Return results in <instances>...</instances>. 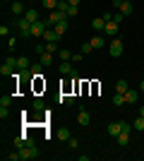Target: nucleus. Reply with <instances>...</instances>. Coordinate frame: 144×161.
<instances>
[{
  "mask_svg": "<svg viewBox=\"0 0 144 161\" xmlns=\"http://www.w3.org/2000/svg\"><path fill=\"white\" fill-rule=\"evenodd\" d=\"M123 51H125L123 41L118 39V36H113V39H110V43H108V53L113 55V58H120V55H123Z\"/></svg>",
  "mask_w": 144,
  "mask_h": 161,
  "instance_id": "f257e3e1",
  "label": "nucleus"
},
{
  "mask_svg": "<svg viewBox=\"0 0 144 161\" xmlns=\"http://www.w3.org/2000/svg\"><path fill=\"white\" fill-rule=\"evenodd\" d=\"M130 125L125 120H120V123H108V135H113V137H118L120 132H130Z\"/></svg>",
  "mask_w": 144,
  "mask_h": 161,
  "instance_id": "f03ea898",
  "label": "nucleus"
},
{
  "mask_svg": "<svg viewBox=\"0 0 144 161\" xmlns=\"http://www.w3.org/2000/svg\"><path fill=\"white\" fill-rule=\"evenodd\" d=\"M60 19H65V14H62L60 10H51V14H48L43 22H46V27H55V24H58Z\"/></svg>",
  "mask_w": 144,
  "mask_h": 161,
  "instance_id": "7ed1b4c3",
  "label": "nucleus"
},
{
  "mask_svg": "<svg viewBox=\"0 0 144 161\" xmlns=\"http://www.w3.org/2000/svg\"><path fill=\"white\" fill-rule=\"evenodd\" d=\"M46 22L43 19H39V22H34V24H31V36H34V39H41L43 34H46Z\"/></svg>",
  "mask_w": 144,
  "mask_h": 161,
  "instance_id": "20e7f679",
  "label": "nucleus"
},
{
  "mask_svg": "<svg viewBox=\"0 0 144 161\" xmlns=\"http://www.w3.org/2000/svg\"><path fill=\"white\" fill-rule=\"evenodd\" d=\"M118 27H120V24H118L115 19H108V22H106V29H103V34L113 39V36H118Z\"/></svg>",
  "mask_w": 144,
  "mask_h": 161,
  "instance_id": "39448f33",
  "label": "nucleus"
},
{
  "mask_svg": "<svg viewBox=\"0 0 144 161\" xmlns=\"http://www.w3.org/2000/svg\"><path fill=\"white\" fill-rule=\"evenodd\" d=\"M58 70H60V75H67V77H70V75H75V72H77L75 67H72V63H70V60H62L60 65H58Z\"/></svg>",
  "mask_w": 144,
  "mask_h": 161,
  "instance_id": "423d86ee",
  "label": "nucleus"
},
{
  "mask_svg": "<svg viewBox=\"0 0 144 161\" xmlns=\"http://www.w3.org/2000/svg\"><path fill=\"white\" fill-rule=\"evenodd\" d=\"M77 123H79V125H82V128H87V125H89L91 123V115H89V111H79V113H77Z\"/></svg>",
  "mask_w": 144,
  "mask_h": 161,
  "instance_id": "0eeeda50",
  "label": "nucleus"
},
{
  "mask_svg": "<svg viewBox=\"0 0 144 161\" xmlns=\"http://www.w3.org/2000/svg\"><path fill=\"white\" fill-rule=\"evenodd\" d=\"M17 27H19V31L24 34V36H31V22H27L24 17H22V19H17Z\"/></svg>",
  "mask_w": 144,
  "mask_h": 161,
  "instance_id": "6e6552de",
  "label": "nucleus"
},
{
  "mask_svg": "<svg viewBox=\"0 0 144 161\" xmlns=\"http://www.w3.org/2000/svg\"><path fill=\"white\" fill-rule=\"evenodd\" d=\"M10 12H12L14 17L24 14V5H22V0H12V5H10Z\"/></svg>",
  "mask_w": 144,
  "mask_h": 161,
  "instance_id": "1a4fd4ad",
  "label": "nucleus"
},
{
  "mask_svg": "<svg viewBox=\"0 0 144 161\" xmlns=\"http://www.w3.org/2000/svg\"><path fill=\"white\" fill-rule=\"evenodd\" d=\"M91 29L99 34H103V29H106V19L103 17H96V19H91Z\"/></svg>",
  "mask_w": 144,
  "mask_h": 161,
  "instance_id": "9d476101",
  "label": "nucleus"
},
{
  "mask_svg": "<svg viewBox=\"0 0 144 161\" xmlns=\"http://www.w3.org/2000/svg\"><path fill=\"white\" fill-rule=\"evenodd\" d=\"M24 19L34 24V22H39V19H41V14H39V10H34V7H31V10H27V12H24Z\"/></svg>",
  "mask_w": 144,
  "mask_h": 161,
  "instance_id": "9b49d317",
  "label": "nucleus"
},
{
  "mask_svg": "<svg viewBox=\"0 0 144 161\" xmlns=\"http://www.w3.org/2000/svg\"><path fill=\"white\" fill-rule=\"evenodd\" d=\"M125 99H127V103H137L139 101V89H127V92H125Z\"/></svg>",
  "mask_w": 144,
  "mask_h": 161,
  "instance_id": "f8f14e48",
  "label": "nucleus"
},
{
  "mask_svg": "<svg viewBox=\"0 0 144 161\" xmlns=\"http://www.w3.org/2000/svg\"><path fill=\"white\" fill-rule=\"evenodd\" d=\"M41 39L43 41H58V39H60V34L55 31V29H46V34H43Z\"/></svg>",
  "mask_w": 144,
  "mask_h": 161,
  "instance_id": "ddd939ff",
  "label": "nucleus"
},
{
  "mask_svg": "<svg viewBox=\"0 0 144 161\" xmlns=\"http://www.w3.org/2000/svg\"><path fill=\"white\" fill-rule=\"evenodd\" d=\"M91 46H94V51H96V48H103V43H106V39H103V36H101V34H96V36H91Z\"/></svg>",
  "mask_w": 144,
  "mask_h": 161,
  "instance_id": "4468645a",
  "label": "nucleus"
},
{
  "mask_svg": "<svg viewBox=\"0 0 144 161\" xmlns=\"http://www.w3.org/2000/svg\"><path fill=\"white\" fill-rule=\"evenodd\" d=\"M118 12H123L125 17H130V14H132V3H125V0H123L120 7H118Z\"/></svg>",
  "mask_w": 144,
  "mask_h": 161,
  "instance_id": "2eb2a0df",
  "label": "nucleus"
},
{
  "mask_svg": "<svg viewBox=\"0 0 144 161\" xmlns=\"http://www.w3.org/2000/svg\"><path fill=\"white\" fill-rule=\"evenodd\" d=\"M67 27H70V24H67V17H65V19H60V22H58V24H55V31H58V34H60V36H62V34H65V31H67Z\"/></svg>",
  "mask_w": 144,
  "mask_h": 161,
  "instance_id": "dca6fc26",
  "label": "nucleus"
},
{
  "mask_svg": "<svg viewBox=\"0 0 144 161\" xmlns=\"http://www.w3.org/2000/svg\"><path fill=\"white\" fill-rule=\"evenodd\" d=\"M31 67V63H29V58H24V55H19L17 58V70H29Z\"/></svg>",
  "mask_w": 144,
  "mask_h": 161,
  "instance_id": "f3484780",
  "label": "nucleus"
},
{
  "mask_svg": "<svg viewBox=\"0 0 144 161\" xmlns=\"http://www.w3.org/2000/svg\"><path fill=\"white\" fill-rule=\"evenodd\" d=\"M115 140H118V144H120V147H127V144H130V132H120Z\"/></svg>",
  "mask_w": 144,
  "mask_h": 161,
  "instance_id": "a211bd4d",
  "label": "nucleus"
},
{
  "mask_svg": "<svg viewBox=\"0 0 144 161\" xmlns=\"http://www.w3.org/2000/svg\"><path fill=\"white\" fill-rule=\"evenodd\" d=\"M39 63H41L43 67H48L51 63H53V53H41V58H39Z\"/></svg>",
  "mask_w": 144,
  "mask_h": 161,
  "instance_id": "6ab92c4d",
  "label": "nucleus"
},
{
  "mask_svg": "<svg viewBox=\"0 0 144 161\" xmlns=\"http://www.w3.org/2000/svg\"><path fill=\"white\" fill-rule=\"evenodd\" d=\"M46 43V53H58V41H43Z\"/></svg>",
  "mask_w": 144,
  "mask_h": 161,
  "instance_id": "aec40b11",
  "label": "nucleus"
},
{
  "mask_svg": "<svg viewBox=\"0 0 144 161\" xmlns=\"http://www.w3.org/2000/svg\"><path fill=\"white\" fill-rule=\"evenodd\" d=\"M127 89H130V87H127V82H125V80H118L115 82V92H118V94H125Z\"/></svg>",
  "mask_w": 144,
  "mask_h": 161,
  "instance_id": "412c9836",
  "label": "nucleus"
},
{
  "mask_svg": "<svg viewBox=\"0 0 144 161\" xmlns=\"http://www.w3.org/2000/svg\"><path fill=\"white\" fill-rule=\"evenodd\" d=\"M70 137H72V132H70L67 128H60V130H58V140H62V142H67Z\"/></svg>",
  "mask_w": 144,
  "mask_h": 161,
  "instance_id": "4be33fe9",
  "label": "nucleus"
},
{
  "mask_svg": "<svg viewBox=\"0 0 144 161\" xmlns=\"http://www.w3.org/2000/svg\"><path fill=\"white\" fill-rule=\"evenodd\" d=\"M125 103H127L125 94H118V92H115V96H113V106H125Z\"/></svg>",
  "mask_w": 144,
  "mask_h": 161,
  "instance_id": "5701e85b",
  "label": "nucleus"
},
{
  "mask_svg": "<svg viewBox=\"0 0 144 161\" xmlns=\"http://www.w3.org/2000/svg\"><path fill=\"white\" fill-rule=\"evenodd\" d=\"M91 51H94V46H91V41H84V43H82V55H89Z\"/></svg>",
  "mask_w": 144,
  "mask_h": 161,
  "instance_id": "b1692460",
  "label": "nucleus"
},
{
  "mask_svg": "<svg viewBox=\"0 0 144 161\" xmlns=\"http://www.w3.org/2000/svg\"><path fill=\"white\" fill-rule=\"evenodd\" d=\"M43 7L46 10H58V0H43Z\"/></svg>",
  "mask_w": 144,
  "mask_h": 161,
  "instance_id": "393cba45",
  "label": "nucleus"
},
{
  "mask_svg": "<svg viewBox=\"0 0 144 161\" xmlns=\"http://www.w3.org/2000/svg\"><path fill=\"white\" fill-rule=\"evenodd\" d=\"M58 55H60L62 60H72V55H75V53H70L67 48H62V51H60V53H58Z\"/></svg>",
  "mask_w": 144,
  "mask_h": 161,
  "instance_id": "a878e982",
  "label": "nucleus"
},
{
  "mask_svg": "<svg viewBox=\"0 0 144 161\" xmlns=\"http://www.w3.org/2000/svg\"><path fill=\"white\" fill-rule=\"evenodd\" d=\"M77 12H79V10H77V5H70L67 12H65V17H77Z\"/></svg>",
  "mask_w": 144,
  "mask_h": 161,
  "instance_id": "bb28decb",
  "label": "nucleus"
},
{
  "mask_svg": "<svg viewBox=\"0 0 144 161\" xmlns=\"http://www.w3.org/2000/svg\"><path fill=\"white\" fill-rule=\"evenodd\" d=\"M67 7H70V3H67V0H60V3H58V10H60L62 14L67 12Z\"/></svg>",
  "mask_w": 144,
  "mask_h": 161,
  "instance_id": "cd10ccee",
  "label": "nucleus"
},
{
  "mask_svg": "<svg viewBox=\"0 0 144 161\" xmlns=\"http://www.w3.org/2000/svg\"><path fill=\"white\" fill-rule=\"evenodd\" d=\"M135 130H139V132L144 130V118H142V115H139L137 120H135Z\"/></svg>",
  "mask_w": 144,
  "mask_h": 161,
  "instance_id": "c85d7f7f",
  "label": "nucleus"
},
{
  "mask_svg": "<svg viewBox=\"0 0 144 161\" xmlns=\"http://www.w3.org/2000/svg\"><path fill=\"white\" fill-rule=\"evenodd\" d=\"M7 161H22V159H19V149H17V152H12V154H7Z\"/></svg>",
  "mask_w": 144,
  "mask_h": 161,
  "instance_id": "c756f323",
  "label": "nucleus"
},
{
  "mask_svg": "<svg viewBox=\"0 0 144 161\" xmlns=\"http://www.w3.org/2000/svg\"><path fill=\"white\" fill-rule=\"evenodd\" d=\"M12 103V96H0V106H10Z\"/></svg>",
  "mask_w": 144,
  "mask_h": 161,
  "instance_id": "7c9ffc66",
  "label": "nucleus"
},
{
  "mask_svg": "<svg viewBox=\"0 0 144 161\" xmlns=\"http://www.w3.org/2000/svg\"><path fill=\"white\" fill-rule=\"evenodd\" d=\"M67 147L70 149H77V147H79V142H77L75 137H70V140H67Z\"/></svg>",
  "mask_w": 144,
  "mask_h": 161,
  "instance_id": "2f4dec72",
  "label": "nucleus"
},
{
  "mask_svg": "<svg viewBox=\"0 0 144 161\" xmlns=\"http://www.w3.org/2000/svg\"><path fill=\"white\" fill-rule=\"evenodd\" d=\"M34 108H36V111H43V101L41 99H34Z\"/></svg>",
  "mask_w": 144,
  "mask_h": 161,
  "instance_id": "473e14b6",
  "label": "nucleus"
},
{
  "mask_svg": "<svg viewBox=\"0 0 144 161\" xmlns=\"http://www.w3.org/2000/svg\"><path fill=\"white\" fill-rule=\"evenodd\" d=\"M10 115V111H7V106H0V118H7Z\"/></svg>",
  "mask_w": 144,
  "mask_h": 161,
  "instance_id": "72a5a7b5",
  "label": "nucleus"
},
{
  "mask_svg": "<svg viewBox=\"0 0 144 161\" xmlns=\"http://www.w3.org/2000/svg\"><path fill=\"white\" fill-rule=\"evenodd\" d=\"M113 19H115V22H118V24H120V22H123V19H125V14H123V12H118V14H113Z\"/></svg>",
  "mask_w": 144,
  "mask_h": 161,
  "instance_id": "f704fd0d",
  "label": "nucleus"
},
{
  "mask_svg": "<svg viewBox=\"0 0 144 161\" xmlns=\"http://www.w3.org/2000/svg\"><path fill=\"white\" fill-rule=\"evenodd\" d=\"M7 34H10V29H7L5 24H3V27H0V36H7Z\"/></svg>",
  "mask_w": 144,
  "mask_h": 161,
  "instance_id": "c9c22d12",
  "label": "nucleus"
},
{
  "mask_svg": "<svg viewBox=\"0 0 144 161\" xmlns=\"http://www.w3.org/2000/svg\"><path fill=\"white\" fill-rule=\"evenodd\" d=\"M139 94H144V80L139 82Z\"/></svg>",
  "mask_w": 144,
  "mask_h": 161,
  "instance_id": "e433bc0d",
  "label": "nucleus"
},
{
  "mask_svg": "<svg viewBox=\"0 0 144 161\" xmlns=\"http://www.w3.org/2000/svg\"><path fill=\"white\" fill-rule=\"evenodd\" d=\"M70 5H79V0H67Z\"/></svg>",
  "mask_w": 144,
  "mask_h": 161,
  "instance_id": "4c0bfd02",
  "label": "nucleus"
},
{
  "mask_svg": "<svg viewBox=\"0 0 144 161\" xmlns=\"http://www.w3.org/2000/svg\"><path fill=\"white\" fill-rule=\"evenodd\" d=\"M139 115H142V118H144V103H142V108H139Z\"/></svg>",
  "mask_w": 144,
  "mask_h": 161,
  "instance_id": "58836bf2",
  "label": "nucleus"
},
{
  "mask_svg": "<svg viewBox=\"0 0 144 161\" xmlns=\"http://www.w3.org/2000/svg\"><path fill=\"white\" fill-rule=\"evenodd\" d=\"M125 3H132V0H125Z\"/></svg>",
  "mask_w": 144,
  "mask_h": 161,
  "instance_id": "ea45409f",
  "label": "nucleus"
},
{
  "mask_svg": "<svg viewBox=\"0 0 144 161\" xmlns=\"http://www.w3.org/2000/svg\"><path fill=\"white\" fill-rule=\"evenodd\" d=\"M142 77H144V72H142Z\"/></svg>",
  "mask_w": 144,
  "mask_h": 161,
  "instance_id": "a19ab883",
  "label": "nucleus"
}]
</instances>
